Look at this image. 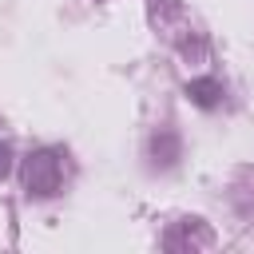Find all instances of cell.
<instances>
[{"label":"cell","instance_id":"obj_1","mask_svg":"<svg viewBox=\"0 0 254 254\" xmlns=\"http://www.w3.org/2000/svg\"><path fill=\"white\" fill-rule=\"evenodd\" d=\"M64 175H67V163H64V151L56 147H40L24 159L20 167V179H24V190L32 198H52L60 187H64Z\"/></svg>","mask_w":254,"mask_h":254},{"label":"cell","instance_id":"obj_2","mask_svg":"<svg viewBox=\"0 0 254 254\" xmlns=\"http://www.w3.org/2000/svg\"><path fill=\"white\" fill-rule=\"evenodd\" d=\"M214 242V234L198 222V218H183V222H175L167 234H163V246L167 250H206Z\"/></svg>","mask_w":254,"mask_h":254},{"label":"cell","instance_id":"obj_3","mask_svg":"<svg viewBox=\"0 0 254 254\" xmlns=\"http://www.w3.org/2000/svg\"><path fill=\"white\" fill-rule=\"evenodd\" d=\"M222 95H226V91H222V83H218V79H210V75H202V79H190V83H187V99H190L194 107H206V111H210V107H218V103H222Z\"/></svg>","mask_w":254,"mask_h":254},{"label":"cell","instance_id":"obj_4","mask_svg":"<svg viewBox=\"0 0 254 254\" xmlns=\"http://www.w3.org/2000/svg\"><path fill=\"white\" fill-rule=\"evenodd\" d=\"M151 159H155L159 167H171V163L179 159V139H175V131H159V135L151 139Z\"/></svg>","mask_w":254,"mask_h":254},{"label":"cell","instance_id":"obj_5","mask_svg":"<svg viewBox=\"0 0 254 254\" xmlns=\"http://www.w3.org/2000/svg\"><path fill=\"white\" fill-rule=\"evenodd\" d=\"M8 171H12V147H8L4 139H0V179H4Z\"/></svg>","mask_w":254,"mask_h":254}]
</instances>
